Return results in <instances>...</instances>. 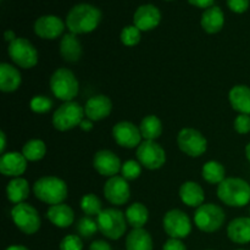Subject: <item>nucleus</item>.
Masks as SVG:
<instances>
[{
  "label": "nucleus",
  "instance_id": "09e8293b",
  "mask_svg": "<svg viewBox=\"0 0 250 250\" xmlns=\"http://www.w3.org/2000/svg\"><path fill=\"white\" fill-rule=\"evenodd\" d=\"M246 156L248 159V161L250 163V142L248 143V146H246Z\"/></svg>",
  "mask_w": 250,
  "mask_h": 250
},
{
  "label": "nucleus",
  "instance_id": "58836bf2",
  "mask_svg": "<svg viewBox=\"0 0 250 250\" xmlns=\"http://www.w3.org/2000/svg\"><path fill=\"white\" fill-rule=\"evenodd\" d=\"M233 127L236 129L237 133L239 134H247L250 132V115L239 114L238 116L234 119Z\"/></svg>",
  "mask_w": 250,
  "mask_h": 250
},
{
  "label": "nucleus",
  "instance_id": "7ed1b4c3",
  "mask_svg": "<svg viewBox=\"0 0 250 250\" xmlns=\"http://www.w3.org/2000/svg\"><path fill=\"white\" fill-rule=\"evenodd\" d=\"M33 193L36 198L45 204H62L68 194L65 181L55 176H45L37 180L33 185Z\"/></svg>",
  "mask_w": 250,
  "mask_h": 250
},
{
  "label": "nucleus",
  "instance_id": "5701e85b",
  "mask_svg": "<svg viewBox=\"0 0 250 250\" xmlns=\"http://www.w3.org/2000/svg\"><path fill=\"white\" fill-rule=\"evenodd\" d=\"M229 100L232 109L239 114L250 115V88L248 85H234L229 93Z\"/></svg>",
  "mask_w": 250,
  "mask_h": 250
},
{
  "label": "nucleus",
  "instance_id": "2f4dec72",
  "mask_svg": "<svg viewBox=\"0 0 250 250\" xmlns=\"http://www.w3.org/2000/svg\"><path fill=\"white\" fill-rule=\"evenodd\" d=\"M22 154L27 161H39L45 156L46 146L41 139H31L23 146Z\"/></svg>",
  "mask_w": 250,
  "mask_h": 250
},
{
  "label": "nucleus",
  "instance_id": "a18cd8bd",
  "mask_svg": "<svg viewBox=\"0 0 250 250\" xmlns=\"http://www.w3.org/2000/svg\"><path fill=\"white\" fill-rule=\"evenodd\" d=\"M4 38H5V41L9 42V44L11 43V42H14L15 39H17L16 36H15V32H14V31H10V29H9V31L5 32Z\"/></svg>",
  "mask_w": 250,
  "mask_h": 250
},
{
  "label": "nucleus",
  "instance_id": "37998d69",
  "mask_svg": "<svg viewBox=\"0 0 250 250\" xmlns=\"http://www.w3.org/2000/svg\"><path fill=\"white\" fill-rule=\"evenodd\" d=\"M192 5L198 7H202V9H209V7L214 6L215 0H188Z\"/></svg>",
  "mask_w": 250,
  "mask_h": 250
},
{
  "label": "nucleus",
  "instance_id": "b1692460",
  "mask_svg": "<svg viewBox=\"0 0 250 250\" xmlns=\"http://www.w3.org/2000/svg\"><path fill=\"white\" fill-rule=\"evenodd\" d=\"M22 77L16 67L6 62L0 63V89L4 93H11L19 89Z\"/></svg>",
  "mask_w": 250,
  "mask_h": 250
},
{
  "label": "nucleus",
  "instance_id": "f8f14e48",
  "mask_svg": "<svg viewBox=\"0 0 250 250\" xmlns=\"http://www.w3.org/2000/svg\"><path fill=\"white\" fill-rule=\"evenodd\" d=\"M177 144L181 151L192 158L202 156L207 151L208 142L198 129L183 128L177 136Z\"/></svg>",
  "mask_w": 250,
  "mask_h": 250
},
{
  "label": "nucleus",
  "instance_id": "20e7f679",
  "mask_svg": "<svg viewBox=\"0 0 250 250\" xmlns=\"http://www.w3.org/2000/svg\"><path fill=\"white\" fill-rule=\"evenodd\" d=\"M50 89L54 97L62 102H73L80 90L75 73L65 67L58 68L50 77Z\"/></svg>",
  "mask_w": 250,
  "mask_h": 250
},
{
  "label": "nucleus",
  "instance_id": "4c0bfd02",
  "mask_svg": "<svg viewBox=\"0 0 250 250\" xmlns=\"http://www.w3.org/2000/svg\"><path fill=\"white\" fill-rule=\"evenodd\" d=\"M83 242L80 236L68 234L60 242V250H82Z\"/></svg>",
  "mask_w": 250,
  "mask_h": 250
},
{
  "label": "nucleus",
  "instance_id": "4be33fe9",
  "mask_svg": "<svg viewBox=\"0 0 250 250\" xmlns=\"http://www.w3.org/2000/svg\"><path fill=\"white\" fill-rule=\"evenodd\" d=\"M82 44L77 34L66 33L60 42V54L67 62H77L82 56Z\"/></svg>",
  "mask_w": 250,
  "mask_h": 250
},
{
  "label": "nucleus",
  "instance_id": "9b49d317",
  "mask_svg": "<svg viewBox=\"0 0 250 250\" xmlns=\"http://www.w3.org/2000/svg\"><path fill=\"white\" fill-rule=\"evenodd\" d=\"M163 225L165 232L171 238H186L192 232V224H190L189 217L180 209H172L166 212Z\"/></svg>",
  "mask_w": 250,
  "mask_h": 250
},
{
  "label": "nucleus",
  "instance_id": "39448f33",
  "mask_svg": "<svg viewBox=\"0 0 250 250\" xmlns=\"http://www.w3.org/2000/svg\"><path fill=\"white\" fill-rule=\"evenodd\" d=\"M98 229L106 238L116 241L121 238L127 229L126 215L117 209H104L97 217Z\"/></svg>",
  "mask_w": 250,
  "mask_h": 250
},
{
  "label": "nucleus",
  "instance_id": "a878e982",
  "mask_svg": "<svg viewBox=\"0 0 250 250\" xmlns=\"http://www.w3.org/2000/svg\"><path fill=\"white\" fill-rule=\"evenodd\" d=\"M200 23L203 29L209 34H215L221 31L225 23V15L221 7L211 6L205 10L204 14L202 15Z\"/></svg>",
  "mask_w": 250,
  "mask_h": 250
},
{
  "label": "nucleus",
  "instance_id": "1a4fd4ad",
  "mask_svg": "<svg viewBox=\"0 0 250 250\" xmlns=\"http://www.w3.org/2000/svg\"><path fill=\"white\" fill-rule=\"evenodd\" d=\"M7 54L17 66L32 68L38 63V51L26 38H17L9 44Z\"/></svg>",
  "mask_w": 250,
  "mask_h": 250
},
{
  "label": "nucleus",
  "instance_id": "c9c22d12",
  "mask_svg": "<svg viewBox=\"0 0 250 250\" xmlns=\"http://www.w3.org/2000/svg\"><path fill=\"white\" fill-rule=\"evenodd\" d=\"M121 42L126 46H134L141 42V31L136 26H126L121 31Z\"/></svg>",
  "mask_w": 250,
  "mask_h": 250
},
{
  "label": "nucleus",
  "instance_id": "0eeeda50",
  "mask_svg": "<svg viewBox=\"0 0 250 250\" xmlns=\"http://www.w3.org/2000/svg\"><path fill=\"white\" fill-rule=\"evenodd\" d=\"M226 220V215L222 208L219 205H215L209 203V204L200 205L194 214L195 226L203 232L211 233V232L217 231L222 227Z\"/></svg>",
  "mask_w": 250,
  "mask_h": 250
},
{
  "label": "nucleus",
  "instance_id": "f257e3e1",
  "mask_svg": "<svg viewBox=\"0 0 250 250\" xmlns=\"http://www.w3.org/2000/svg\"><path fill=\"white\" fill-rule=\"evenodd\" d=\"M102 11L90 4H77L68 11L66 26L73 34L90 33L99 26Z\"/></svg>",
  "mask_w": 250,
  "mask_h": 250
},
{
  "label": "nucleus",
  "instance_id": "bb28decb",
  "mask_svg": "<svg viewBox=\"0 0 250 250\" xmlns=\"http://www.w3.org/2000/svg\"><path fill=\"white\" fill-rule=\"evenodd\" d=\"M127 250H153V238L144 229H133L126 238Z\"/></svg>",
  "mask_w": 250,
  "mask_h": 250
},
{
  "label": "nucleus",
  "instance_id": "473e14b6",
  "mask_svg": "<svg viewBox=\"0 0 250 250\" xmlns=\"http://www.w3.org/2000/svg\"><path fill=\"white\" fill-rule=\"evenodd\" d=\"M81 209L84 212L85 216H98L103 211V204L99 198L95 194H85L81 199Z\"/></svg>",
  "mask_w": 250,
  "mask_h": 250
},
{
  "label": "nucleus",
  "instance_id": "e433bc0d",
  "mask_svg": "<svg viewBox=\"0 0 250 250\" xmlns=\"http://www.w3.org/2000/svg\"><path fill=\"white\" fill-rule=\"evenodd\" d=\"M122 177L127 181H133L138 178L142 173V166L139 161L136 160H127L126 163L122 164L121 167Z\"/></svg>",
  "mask_w": 250,
  "mask_h": 250
},
{
  "label": "nucleus",
  "instance_id": "c03bdc74",
  "mask_svg": "<svg viewBox=\"0 0 250 250\" xmlns=\"http://www.w3.org/2000/svg\"><path fill=\"white\" fill-rule=\"evenodd\" d=\"M80 128L84 132H89L93 129V121H90L89 119H83V121L81 122Z\"/></svg>",
  "mask_w": 250,
  "mask_h": 250
},
{
  "label": "nucleus",
  "instance_id": "cd10ccee",
  "mask_svg": "<svg viewBox=\"0 0 250 250\" xmlns=\"http://www.w3.org/2000/svg\"><path fill=\"white\" fill-rule=\"evenodd\" d=\"M29 185L27 180L16 177L10 181L6 186V197L14 204H21L28 198Z\"/></svg>",
  "mask_w": 250,
  "mask_h": 250
},
{
  "label": "nucleus",
  "instance_id": "7c9ffc66",
  "mask_svg": "<svg viewBox=\"0 0 250 250\" xmlns=\"http://www.w3.org/2000/svg\"><path fill=\"white\" fill-rule=\"evenodd\" d=\"M203 178L210 185H220L226 178V170L219 161H208L202 168Z\"/></svg>",
  "mask_w": 250,
  "mask_h": 250
},
{
  "label": "nucleus",
  "instance_id": "c756f323",
  "mask_svg": "<svg viewBox=\"0 0 250 250\" xmlns=\"http://www.w3.org/2000/svg\"><path fill=\"white\" fill-rule=\"evenodd\" d=\"M126 220L133 229H143L149 219V211L142 203H133L126 210Z\"/></svg>",
  "mask_w": 250,
  "mask_h": 250
},
{
  "label": "nucleus",
  "instance_id": "ddd939ff",
  "mask_svg": "<svg viewBox=\"0 0 250 250\" xmlns=\"http://www.w3.org/2000/svg\"><path fill=\"white\" fill-rule=\"evenodd\" d=\"M104 195L114 205H124L131 198V189L127 180L122 176H114L105 182Z\"/></svg>",
  "mask_w": 250,
  "mask_h": 250
},
{
  "label": "nucleus",
  "instance_id": "412c9836",
  "mask_svg": "<svg viewBox=\"0 0 250 250\" xmlns=\"http://www.w3.org/2000/svg\"><path fill=\"white\" fill-rule=\"evenodd\" d=\"M227 236L237 244L250 242V217H237L227 226Z\"/></svg>",
  "mask_w": 250,
  "mask_h": 250
},
{
  "label": "nucleus",
  "instance_id": "a19ab883",
  "mask_svg": "<svg viewBox=\"0 0 250 250\" xmlns=\"http://www.w3.org/2000/svg\"><path fill=\"white\" fill-rule=\"evenodd\" d=\"M163 250H187V248L181 239L170 238L164 244Z\"/></svg>",
  "mask_w": 250,
  "mask_h": 250
},
{
  "label": "nucleus",
  "instance_id": "72a5a7b5",
  "mask_svg": "<svg viewBox=\"0 0 250 250\" xmlns=\"http://www.w3.org/2000/svg\"><path fill=\"white\" fill-rule=\"evenodd\" d=\"M98 229H98V222L90 216L82 217L76 225V231L78 232V236L82 237V238H90L97 233Z\"/></svg>",
  "mask_w": 250,
  "mask_h": 250
},
{
  "label": "nucleus",
  "instance_id": "de8ad7c7",
  "mask_svg": "<svg viewBox=\"0 0 250 250\" xmlns=\"http://www.w3.org/2000/svg\"><path fill=\"white\" fill-rule=\"evenodd\" d=\"M5 250H29V249L26 248V247H23V246H11Z\"/></svg>",
  "mask_w": 250,
  "mask_h": 250
},
{
  "label": "nucleus",
  "instance_id": "49530a36",
  "mask_svg": "<svg viewBox=\"0 0 250 250\" xmlns=\"http://www.w3.org/2000/svg\"><path fill=\"white\" fill-rule=\"evenodd\" d=\"M0 139H1V146H0V153L5 154V148H6V136L4 132H0Z\"/></svg>",
  "mask_w": 250,
  "mask_h": 250
},
{
  "label": "nucleus",
  "instance_id": "f3484780",
  "mask_svg": "<svg viewBox=\"0 0 250 250\" xmlns=\"http://www.w3.org/2000/svg\"><path fill=\"white\" fill-rule=\"evenodd\" d=\"M161 12L155 5L146 4L139 6L133 15V23L139 31H151L159 26Z\"/></svg>",
  "mask_w": 250,
  "mask_h": 250
},
{
  "label": "nucleus",
  "instance_id": "ea45409f",
  "mask_svg": "<svg viewBox=\"0 0 250 250\" xmlns=\"http://www.w3.org/2000/svg\"><path fill=\"white\" fill-rule=\"evenodd\" d=\"M249 0H227V5L229 9L236 14H243L249 7Z\"/></svg>",
  "mask_w": 250,
  "mask_h": 250
},
{
  "label": "nucleus",
  "instance_id": "393cba45",
  "mask_svg": "<svg viewBox=\"0 0 250 250\" xmlns=\"http://www.w3.org/2000/svg\"><path fill=\"white\" fill-rule=\"evenodd\" d=\"M180 198L186 205L190 208H199L204 204L205 194L203 188L197 182L188 181L180 188Z\"/></svg>",
  "mask_w": 250,
  "mask_h": 250
},
{
  "label": "nucleus",
  "instance_id": "79ce46f5",
  "mask_svg": "<svg viewBox=\"0 0 250 250\" xmlns=\"http://www.w3.org/2000/svg\"><path fill=\"white\" fill-rule=\"evenodd\" d=\"M89 250H112L111 246L105 241H94L90 244Z\"/></svg>",
  "mask_w": 250,
  "mask_h": 250
},
{
  "label": "nucleus",
  "instance_id": "6ab92c4d",
  "mask_svg": "<svg viewBox=\"0 0 250 250\" xmlns=\"http://www.w3.org/2000/svg\"><path fill=\"white\" fill-rule=\"evenodd\" d=\"M112 110V103L106 95H94L87 100L84 105V114L90 121H102L106 119Z\"/></svg>",
  "mask_w": 250,
  "mask_h": 250
},
{
  "label": "nucleus",
  "instance_id": "a211bd4d",
  "mask_svg": "<svg viewBox=\"0 0 250 250\" xmlns=\"http://www.w3.org/2000/svg\"><path fill=\"white\" fill-rule=\"evenodd\" d=\"M27 168V159L22 153L10 151L0 158V172L7 177H21Z\"/></svg>",
  "mask_w": 250,
  "mask_h": 250
},
{
  "label": "nucleus",
  "instance_id": "f03ea898",
  "mask_svg": "<svg viewBox=\"0 0 250 250\" xmlns=\"http://www.w3.org/2000/svg\"><path fill=\"white\" fill-rule=\"evenodd\" d=\"M217 197L229 207H246L250 202V185L242 178H225L217 187Z\"/></svg>",
  "mask_w": 250,
  "mask_h": 250
},
{
  "label": "nucleus",
  "instance_id": "423d86ee",
  "mask_svg": "<svg viewBox=\"0 0 250 250\" xmlns=\"http://www.w3.org/2000/svg\"><path fill=\"white\" fill-rule=\"evenodd\" d=\"M84 116V107H82L76 102H66L54 112L53 126L58 131H70L80 126Z\"/></svg>",
  "mask_w": 250,
  "mask_h": 250
},
{
  "label": "nucleus",
  "instance_id": "aec40b11",
  "mask_svg": "<svg viewBox=\"0 0 250 250\" xmlns=\"http://www.w3.org/2000/svg\"><path fill=\"white\" fill-rule=\"evenodd\" d=\"M46 217L54 226L59 229H66L75 221V212L68 205L62 203V204L51 205L46 211Z\"/></svg>",
  "mask_w": 250,
  "mask_h": 250
},
{
  "label": "nucleus",
  "instance_id": "6e6552de",
  "mask_svg": "<svg viewBox=\"0 0 250 250\" xmlns=\"http://www.w3.org/2000/svg\"><path fill=\"white\" fill-rule=\"evenodd\" d=\"M11 219L17 229L26 234H34L41 229V216L38 211L27 203L16 204L12 208Z\"/></svg>",
  "mask_w": 250,
  "mask_h": 250
},
{
  "label": "nucleus",
  "instance_id": "8fccbe9b",
  "mask_svg": "<svg viewBox=\"0 0 250 250\" xmlns=\"http://www.w3.org/2000/svg\"><path fill=\"white\" fill-rule=\"evenodd\" d=\"M238 250H246V249H238Z\"/></svg>",
  "mask_w": 250,
  "mask_h": 250
},
{
  "label": "nucleus",
  "instance_id": "c85d7f7f",
  "mask_svg": "<svg viewBox=\"0 0 250 250\" xmlns=\"http://www.w3.org/2000/svg\"><path fill=\"white\" fill-rule=\"evenodd\" d=\"M139 131L144 141H155L163 133V124L158 116L148 115L142 120L139 125Z\"/></svg>",
  "mask_w": 250,
  "mask_h": 250
},
{
  "label": "nucleus",
  "instance_id": "2eb2a0df",
  "mask_svg": "<svg viewBox=\"0 0 250 250\" xmlns=\"http://www.w3.org/2000/svg\"><path fill=\"white\" fill-rule=\"evenodd\" d=\"M93 166L99 175L114 177L121 171L122 164L120 158L110 150H99L93 159Z\"/></svg>",
  "mask_w": 250,
  "mask_h": 250
},
{
  "label": "nucleus",
  "instance_id": "4468645a",
  "mask_svg": "<svg viewBox=\"0 0 250 250\" xmlns=\"http://www.w3.org/2000/svg\"><path fill=\"white\" fill-rule=\"evenodd\" d=\"M112 137L119 146L124 148H136L142 143V134L139 127L128 121H121L112 128Z\"/></svg>",
  "mask_w": 250,
  "mask_h": 250
},
{
  "label": "nucleus",
  "instance_id": "f704fd0d",
  "mask_svg": "<svg viewBox=\"0 0 250 250\" xmlns=\"http://www.w3.org/2000/svg\"><path fill=\"white\" fill-rule=\"evenodd\" d=\"M29 107L36 114H45L53 107V100L45 95H36L29 102Z\"/></svg>",
  "mask_w": 250,
  "mask_h": 250
},
{
  "label": "nucleus",
  "instance_id": "dca6fc26",
  "mask_svg": "<svg viewBox=\"0 0 250 250\" xmlns=\"http://www.w3.org/2000/svg\"><path fill=\"white\" fill-rule=\"evenodd\" d=\"M65 23L62 20L54 15L42 16L34 22V32L43 39H56L62 34Z\"/></svg>",
  "mask_w": 250,
  "mask_h": 250
},
{
  "label": "nucleus",
  "instance_id": "9d476101",
  "mask_svg": "<svg viewBox=\"0 0 250 250\" xmlns=\"http://www.w3.org/2000/svg\"><path fill=\"white\" fill-rule=\"evenodd\" d=\"M137 159L139 164L148 170H158L166 163V153L155 141H143L137 148Z\"/></svg>",
  "mask_w": 250,
  "mask_h": 250
}]
</instances>
